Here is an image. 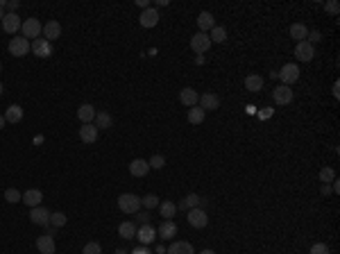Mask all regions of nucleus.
Segmentation results:
<instances>
[{
    "label": "nucleus",
    "mask_w": 340,
    "mask_h": 254,
    "mask_svg": "<svg viewBox=\"0 0 340 254\" xmlns=\"http://www.w3.org/2000/svg\"><path fill=\"white\" fill-rule=\"evenodd\" d=\"M118 209L123 214H136L138 209H141V197L134 195V193H123V195L118 197Z\"/></svg>",
    "instance_id": "obj_1"
},
{
    "label": "nucleus",
    "mask_w": 340,
    "mask_h": 254,
    "mask_svg": "<svg viewBox=\"0 0 340 254\" xmlns=\"http://www.w3.org/2000/svg\"><path fill=\"white\" fill-rule=\"evenodd\" d=\"M41 32H43V25L39 23V19H25L23 20V25H20V34H23L27 41L39 39Z\"/></svg>",
    "instance_id": "obj_2"
},
{
    "label": "nucleus",
    "mask_w": 340,
    "mask_h": 254,
    "mask_svg": "<svg viewBox=\"0 0 340 254\" xmlns=\"http://www.w3.org/2000/svg\"><path fill=\"white\" fill-rule=\"evenodd\" d=\"M30 50H32V41H27L25 37H12V41H9V55L25 57Z\"/></svg>",
    "instance_id": "obj_3"
},
{
    "label": "nucleus",
    "mask_w": 340,
    "mask_h": 254,
    "mask_svg": "<svg viewBox=\"0 0 340 254\" xmlns=\"http://www.w3.org/2000/svg\"><path fill=\"white\" fill-rule=\"evenodd\" d=\"M186 215H189V225L195 229H204L207 225H209V215H207V211L200 207L190 209V211H186Z\"/></svg>",
    "instance_id": "obj_4"
},
{
    "label": "nucleus",
    "mask_w": 340,
    "mask_h": 254,
    "mask_svg": "<svg viewBox=\"0 0 340 254\" xmlns=\"http://www.w3.org/2000/svg\"><path fill=\"white\" fill-rule=\"evenodd\" d=\"M277 78L282 79V84H286V86L295 84V82L300 79V66L297 64H286L282 71L277 73Z\"/></svg>",
    "instance_id": "obj_5"
},
{
    "label": "nucleus",
    "mask_w": 340,
    "mask_h": 254,
    "mask_svg": "<svg viewBox=\"0 0 340 254\" xmlns=\"http://www.w3.org/2000/svg\"><path fill=\"white\" fill-rule=\"evenodd\" d=\"M190 48H193V52H195V55H204V52L211 48L209 34H204V32L193 34V37H190Z\"/></svg>",
    "instance_id": "obj_6"
},
{
    "label": "nucleus",
    "mask_w": 340,
    "mask_h": 254,
    "mask_svg": "<svg viewBox=\"0 0 340 254\" xmlns=\"http://www.w3.org/2000/svg\"><path fill=\"white\" fill-rule=\"evenodd\" d=\"M136 238L141 245H152V243L157 241V229L152 227L150 222H145L141 229H136Z\"/></svg>",
    "instance_id": "obj_7"
},
{
    "label": "nucleus",
    "mask_w": 340,
    "mask_h": 254,
    "mask_svg": "<svg viewBox=\"0 0 340 254\" xmlns=\"http://www.w3.org/2000/svg\"><path fill=\"white\" fill-rule=\"evenodd\" d=\"M30 220H32L34 225H39V227H48V225H50V211H48L46 207H34L32 211H30Z\"/></svg>",
    "instance_id": "obj_8"
},
{
    "label": "nucleus",
    "mask_w": 340,
    "mask_h": 254,
    "mask_svg": "<svg viewBox=\"0 0 340 254\" xmlns=\"http://www.w3.org/2000/svg\"><path fill=\"white\" fill-rule=\"evenodd\" d=\"M98 134H100V130L93 123L82 125V127H79V141H82V143H86V145L95 143V141H98Z\"/></svg>",
    "instance_id": "obj_9"
},
{
    "label": "nucleus",
    "mask_w": 340,
    "mask_h": 254,
    "mask_svg": "<svg viewBox=\"0 0 340 254\" xmlns=\"http://www.w3.org/2000/svg\"><path fill=\"white\" fill-rule=\"evenodd\" d=\"M272 98H275L277 104H290L295 98V93L290 91V86L286 84H279L277 89H272Z\"/></svg>",
    "instance_id": "obj_10"
},
{
    "label": "nucleus",
    "mask_w": 340,
    "mask_h": 254,
    "mask_svg": "<svg viewBox=\"0 0 340 254\" xmlns=\"http://www.w3.org/2000/svg\"><path fill=\"white\" fill-rule=\"evenodd\" d=\"M20 25H23V20L19 19V14H9V12H7L5 16H2V30H5L7 34H16L20 30Z\"/></svg>",
    "instance_id": "obj_11"
},
{
    "label": "nucleus",
    "mask_w": 340,
    "mask_h": 254,
    "mask_svg": "<svg viewBox=\"0 0 340 254\" xmlns=\"http://www.w3.org/2000/svg\"><path fill=\"white\" fill-rule=\"evenodd\" d=\"M295 57L300 59V61H311V59L315 57V48L308 43V41H300L297 43V48H295Z\"/></svg>",
    "instance_id": "obj_12"
},
{
    "label": "nucleus",
    "mask_w": 340,
    "mask_h": 254,
    "mask_svg": "<svg viewBox=\"0 0 340 254\" xmlns=\"http://www.w3.org/2000/svg\"><path fill=\"white\" fill-rule=\"evenodd\" d=\"M138 23H141V27L150 30V27H154L159 23V12L152 9V7H148V9H143V14L138 16Z\"/></svg>",
    "instance_id": "obj_13"
},
{
    "label": "nucleus",
    "mask_w": 340,
    "mask_h": 254,
    "mask_svg": "<svg viewBox=\"0 0 340 254\" xmlns=\"http://www.w3.org/2000/svg\"><path fill=\"white\" fill-rule=\"evenodd\" d=\"M32 52L37 57H50V55H53V43L46 41L43 37H39V39L32 41Z\"/></svg>",
    "instance_id": "obj_14"
},
{
    "label": "nucleus",
    "mask_w": 340,
    "mask_h": 254,
    "mask_svg": "<svg viewBox=\"0 0 340 254\" xmlns=\"http://www.w3.org/2000/svg\"><path fill=\"white\" fill-rule=\"evenodd\" d=\"M95 107L93 104H89V102H84V104H79L77 107V118L82 120V125H89V123H93L95 120Z\"/></svg>",
    "instance_id": "obj_15"
},
{
    "label": "nucleus",
    "mask_w": 340,
    "mask_h": 254,
    "mask_svg": "<svg viewBox=\"0 0 340 254\" xmlns=\"http://www.w3.org/2000/svg\"><path fill=\"white\" fill-rule=\"evenodd\" d=\"M150 173V163L145 161V159H134L130 161V175L132 177H145Z\"/></svg>",
    "instance_id": "obj_16"
},
{
    "label": "nucleus",
    "mask_w": 340,
    "mask_h": 254,
    "mask_svg": "<svg viewBox=\"0 0 340 254\" xmlns=\"http://www.w3.org/2000/svg\"><path fill=\"white\" fill-rule=\"evenodd\" d=\"M197 27H200V32H211L213 27H216V19H213V14L211 12H200L197 16Z\"/></svg>",
    "instance_id": "obj_17"
},
{
    "label": "nucleus",
    "mask_w": 340,
    "mask_h": 254,
    "mask_svg": "<svg viewBox=\"0 0 340 254\" xmlns=\"http://www.w3.org/2000/svg\"><path fill=\"white\" fill-rule=\"evenodd\" d=\"M197 100H200V93H197L195 89H190V86H186V89H182V91H179V102L186 104L189 109H190V107H195Z\"/></svg>",
    "instance_id": "obj_18"
},
{
    "label": "nucleus",
    "mask_w": 340,
    "mask_h": 254,
    "mask_svg": "<svg viewBox=\"0 0 340 254\" xmlns=\"http://www.w3.org/2000/svg\"><path fill=\"white\" fill-rule=\"evenodd\" d=\"M197 104H200L204 111H211V109H218V107H220V98H218L216 93H202L200 100H197Z\"/></svg>",
    "instance_id": "obj_19"
},
{
    "label": "nucleus",
    "mask_w": 340,
    "mask_h": 254,
    "mask_svg": "<svg viewBox=\"0 0 340 254\" xmlns=\"http://www.w3.org/2000/svg\"><path fill=\"white\" fill-rule=\"evenodd\" d=\"M41 200H43V193H41L39 189H30L23 193V200H20V202H25L30 209H34V207H41Z\"/></svg>",
    "instance_id": "obj_20"
},
{
    "label": "nucleus",
    "mask_w": 340,
    "mask_h": 254,
    "mask_svg": "<svg viewBox=\"0 0 340 254\" xmlns=\"http://www.w3.org/2000/svg\"><path fill=\"white\" fill-rule=\"evenodd\" d=\"M43 39L46 41H55V39H59L61 37V25H59L57 20H48L46 25H43Z\"/></svg>",
    "instance_id": "obj_21"
},
{
    "label": "nucleus",
    "mask_w": 340,
    "mask_h": 254,
    "mask_svg": "<svg viewBox=\"0 0 340 254\" xmlns=\"http://www.w3.org/2000/svg\"><path fill=\"white\" fill-rule=\"evenodd\" d=\"M37 250H39L41 254H55V250H57V245H55V238L53 236H39L37 238Z\"/></svg>",
    "instance_id": "obj_22"
},
{
    "label": "nucleus",
    "mask_w": 340,
    "mask_h": 254,
    "mask_svg": "<svg viewBox=\"0 0 340 254\" xmlns=\"http://www.w3.org/2000/svg\"><path fill=\"white\" fill-rule=\"evenodd\" d=\"M166 254H195V250H193V245L189 241H175L166 250Z\"/></svg>",
    "instance_id": "obj_23"
},
{
    "label": "nucleus",
    "mask_w": 340,
    "mask_h": 254,
    "mask_svg": "<svg viewBox=\"0 0 340 254\" xmlns=\"http://www.w3.org/2000/svg\"><path fill=\"white\" fill-rule=\"evenodd\" d=\"M2 116H5V120L7 123H20V120H23V109H20L19 104H9V107H7L5 109V114H2Z\"/></svg>",
    "instance_id": "obj_24"
},
{
    "label": "nucleus",
    "mask_w": 340,
    "mask_h": 254,
    "mask_svg": "<svg viewBox=\"0 0 340 254\" xmlns=\"http://www.w3.org/2000/svg\"><path fill=\"white\" fill-rule=\"evenodd\" d=\"M157 236H161L164 241H168V238L177 236V225L172 220H164V222H161V227L157 229Z\"/></svg>",
    "instance_id": "obj_25"
},
{
    "label": "nucleus",
    "mask_w": 340,
    "mask_h": 254,
    "mask_svg": "<svg viewBox=\"0 0 340 254\" xmlns=\"http://www.w3.org/2000/svg\"><path fill=\"white\" fill-rule=\"evenodd\" d=\"M245 89H247L249 93H259L263 89V78L261 75H256V73L247 75V78H245Z\"/></svg>",
    "instance_id": "obj_26"
},
{
    "label": "nucleus",
    "mask_w": 340,
    "mask_h": 254,
    "mask_svg": "<svg viewBox=\"0 0 340 254\" xmlns=\"http://www.w3.org/2000/svg\"><path fill=\"white\" fill-rule=\"evenodd\" d=\"M200 200H202V197L197 195V193H189V195L184 197L182 202L177 204V209H179V211H190V209L200 207Z\"/></svg>",
    "instance_id": "obj_27"
},
{
    "label": "nucleus",
    "mask_w": 340,
    "mask_h": 254,
    "mask_svg": "<svg viewBox=\"0 0 340 254\" xmlns=\"http://www.w3.org/2000/svg\"><path fill=\"white\" fill-rule=\"evenodd\" d=\"M306 37H308V27L304 23H293L290 25V39H295L300 43V41H306Z\"/></svg>",
    "instance_id": "obj_28"
},
{
    "label": "nucleus",
    "mask_w": 340,
    "mask_h": 254,
    "mask_svg": "<svg viewBox=\"0 0 340 254\" xmlns=\"http://www.w3.org/2000/svg\"><path fill=\"white\" fill-rule=\"evenodd\" d=\"M204 118H207V111H204L200 104H195V107H190L189 109V123L190 125H202Z\"/></svg>",
    "instance_id": "obj_29"
},
{
    "label": "nucleus",
    "mask_w": 340,
    "mask_h": 254,
    "mask_svg": "<svg viewBox=\"0 0 340 254\" xmlns=\"http://www.w3.org/2000/svg\"><path fill=\"white\" fill-rule=\"evenodd\" d=\"M118 236L125 238V241L136 238V225H134V222H120V227H118Z\"/></svg>",
    "instance_id": "obj_30"
},
{
    "label": "nucleus",
    "mask_w": 340,
    "mask_h": 254,
    "mask_svg": "<svg viewBox=\"0 0 340 254\" xmlns=\"http://www.w3.org/2000/svg\"><path fill=\"white\" fill-rule=\"evenodd\" d=\"M112 123H113V118L109 116L107 111H98V114H95V120H93V125H95L98 130H109Z\"/></svg>",
    "instance_id": "obj_31"
},
{
    "label": "nucleus",
    "mask_w": 340,
    "mask_h": 254,
    "mask_svg": "<svg viewBox=\"0 0 340 254\" xmlns=\"http://www.w3.org/2000/svg\"><path fill=\"white\" fill-rule=\"evenodd\" d=\"M159 211H161V218L170 220V218L177 214V204L170 202V200H166V202H159Z\"/></svg>",
    "instance_id": "obj_32"
},
{
    "label": "nucleus",
    "mask_w": 340,
    "mask_h": 254,
    "mask_svg": "<svg viewBox=\"0 0 340 254\" xmlns=\"http://www.w3.org/2000/svg\"><path fill=\"white\" fill-rule=\"evenodd\" d=\"M209 39H211V43H213V41H216V43H223V41H227V30H225L223 25H216L211 30Z\"/></svg>",
    "instance_id": "obj_33"
},
{
    "label": "nucleus",
    "mask_w": 340,
    "mask_h": 254,
    "mask_svg": "<svg viewBox=\"0 0 340 254\" xmlns=\"http://www.w3.org/2000/svg\"><path fill=\"white\" fill-rule=\"evenodd\" d=\"M66 222H68L66 214H61V211H55V214H50V225H53L55 229H57V227H64Z\"/></svg>",
    "instance_id": "obj_34"
},
{
    "label": "nucleus",
    "mask_w": 340,
    "mask_h": 254,
    "mask_svg": "<svg viewBox=\"0 0 340 254\" xmlns=\"http://www.w3.org/2000/svg\"><path fill=\"white\" fill-rule=\"evenodd\" d=\"M5 200L9 204H16V202H20V200H23V193H20L19 189H7L5 191Z\"/></svg>",
    "instance_id": "obj_35"
},
{
    "label": "nucleus",
    "mask_w": 340,
    "mask_h": 254,
    "mask_svg": "<svg viewBox=\"0 0 340 254\" xmlns=\"http://www.w3.org/2000/svg\"><path fill=\"white\" fill-rule=\"evenodd\" d=\"M141 207H145V211H148V209H157L159 207V197L154 195V193L141 197Z\"/></svg>",
    "instance_id": "obj_36"
},
{
    "label": "nucleus",
    "mask_w": 340,
    "mask_h": 254,
    "mask_svg": "<svg viewBox=\"0 0 340 254\" xmlns=\"http://www.w3.org/2000/svg\"><path fill=\"white\" fill-rule=\"evenodd\" d=\"M320 179H322L324 184L334 182V179H336V170H334V168H329V166H324V168L320 170Z\"/></svg>",
    "instance_id": "obj_37"
},
{
    "label": "nucleus",
    "mask_w": 340,
    "mask_h": 254,
    "mask_svg": "<svg viewBox=\"0 0 340 254\" xmlns=\"http://www.w3.org/2000/svg\"><path fill=\"white\" fill-rule=\"evenodd\" d=\"M82 254H102V248H100V243L91 241V243H86V245H84Z\"/></svg>",
    "instance_id": "obj_38"
},
{
    "label": "nucleus",
    "mask_w": 340,
    "mask_h": 254,
    "mask_svg": "<svg viewBox=\"0 0 340 254\" xmlns=\"http://www.w3.org/2000/svg\"><path fill=\"white\" fill-rule=\"evenodd\" d=\"M308 254H329V245L327 243H313L311 250H308Z\"/></svg>",
    "instance_id": "obj_39"
},
{
    "label": "nucleus",
    "mask_w": 340,
    "mask_h": 254,
    "mask_svg": "<svg viewBox=\"0 0 340 254\" xmlns=\"http://www.w3.org/2000/svg\"><path fill=\"white\" fill-rule=\"evenodd\" d=\"M148 163H150V170L152 168H164V166H166V159H164V156H161V155H154V156H152V159H148Z\"/></svg>",
    "instance_id": "obj_40"
},
{
    "label": "nucleus",
    "mask_w": 340,
    "mask_h": 254,
    "mask_svg": "<svg viewBox=\"0 0 340 254\" xmlns=\"http://www.w3.org/2000/svg\"><path fill=\"white\" fill-rule=\"evenodd\" d=\"M324 9H327L329 14H334V16H336V14L340 12V5L336 2V0H331V2H327V5H324Z\"/></svg>",
    "instance_id": "obj_41"
},
{
    "label": "nucleus",
    "mask_w": 340,
    "mask_h": 254,
    "mask_svg": "<svg viewBox=\"0 0 340 254\" xmlns=\"http://www.w3.org/2000/svg\"><path fill=\"white\" fill-rule=\"evenodd\" d=\"M19 7H20L19 0H9V2H7V9H9V14H19Z\"/></svg>",
    "instance_id": "obj_42"
},
{
    "label": "nucleus",
    "mask_w": 340,
    "mask_h": 254,
    "mask_svg": "<svg viewBox=\"0 0 340 254\" xmlns=\"http://www.w3.org/2000/svg\"><path fill=\"white\" fill-rule=\"evenodd\" d=\"M322 37H320V32H308V37H306V41L308 43H311V46H313L315 41H320Z\"/></svg>",
    "instance_id": "obj_43"
},
{
    "label": "nucleus",
    "mask_w": 340,
    "mask_h": 254,
    "mask_svg": "<svg viewBox=\"0 0 340 254\" xmlns=\"http://www.w3.org/2000/svg\"><path fill=\"white\" fill-rule=\"evenodd\" d=\"M136 220H138V222H143V225H145V222L150 220V215H148V211H136Z\"/></svg>",
    "instance_id": "obj_44"
},
{
    "label": "nucleus",
    "mask_w": 340,
    "mask_h": 254,
    "mask_svg": "<svg viewBox=\"0 0 340 254\" xmlns=\"http://www.w3.org/2000/svg\"><path fill=\"white\" fill-rule=\"evenodd\" d=\"M132 254H152V252H150V248H148V245H138V248L134 250Z\"/></svg>",
    "instance_id": "obj_45"
},
{
    "label": "nucleus",
    "mask_w": 340,
    "mask_h": 254,
    "mask_svg": "<svg viewBox=\"0 0 340 254\" xmlns=\"http://www.w3.org/2000/svg\"><path fill=\"white\" fill-rule=\"evenodd\" d=\"M138 7H143V9H148V7H150V0H138Z\"/></svg>",
    "instance_id": "obj_46"
},
{
    "label": "nucleus",
    "mask_w": 340,
    "mask_h": 254,
    "mask_svg": "<svg viewBox=\"0 0 340 254\" xmlns=\"http://www.w3.org/2000/svg\"><path fill=\"white\" fill-rule=\"evenodd\" d=\"M322 193H324V195H329V193H331V189H329V184H324V186H322Z\"/></svg>",
    "instance_id": "obj_47"
},
{
    "label": "nucleus",
    "mask_w": 340,
    "mask_h": 254,
    "mask_svg": "<svg viewBox=\"0 0 340 254\" xmlns=\"http://www.w3.org/2000/svg\"><path fill=\"white\" fill-rule=\"evenodd\" d=\"M338 89H340V84H338V82H336V84H334V96H336V98H338V96H340V91H338Z\"/></svg>",
    "instance_id": "obj_48"
},
{
    "label": "nucleus",
    "mask_w": 340,
    "mask_h": 254,
    "mask_svg": "<svg viewBox=\"0 0 340 254\" xmlns=\"http://www.w3.org/2000/svg\"><path fill=\"white\" fill-rule=\"evenodd\" d=\"M7 125V120H5V116H0V130H2V127H5Z\"/></svg>",
    "instance_id": "obj_49"
},
{
    "label": "nucleus",
    "mask_w": 340,
    "mask_h": 254,
    "mask_svg": "<svg viewBox=\"0 0 340 254\" xmlns=\"http://www.w3.org/2000/svg\"><path fill=\"white\" fill-rule=\"evenodd\" d=\"M200 254H216V252H213V250H202Z\"/></svg>",
    "instance_id": "obj_50"
},
{
    "label": "nucleus",
    "mask_w": 340,
    "mask_h": 254,
    "mask_svg": "<svg viewBox=\"0 0 340 254\" xmlns=\"http://www.w3.org/2000/svg\"><path fill=\"white\" fill-rule=\"evenodd\" d=\"M113 254H127V252H125V250H116V252H113Z\"/></svg>",
    "instance_id": "obj_51"
},
{
    "label": "nucleus",
    "mask_w": 340,
    "mask_h": 254,
    "mask_svg": "<svg viewBox=\"0 0 340 254\" xmlns=\"http://www.w3.org/2000/svg\"><path fill=\"white\" fill-rule=\"evenodd\" d=\"M2 93H5V89H2V82H0V96H2Z\"/></svg>",
    "instance_id": "obj_52"
},
{
    "label": "nucleus",
    "mask_w": 340,
    "mask_h": 254,
    "mask_svg": "<svg viewBox=\"0 0 340 254\" xmlns=\"http://www.w3.org/2000/svg\"><path fill=\"white\" fill-rule=\"evenodd\" d=\"M2 16H5V12H2V9H0V23H2Z\"/></svg>",
    "instance_id": "obj_53"
},
{
    "label": "nucleus",
    "mask_w": 340,
    "mask_h": 254,
    "mask_svg": "<svg viewBox=\"0 0 340 254\" xmlns=\"http://www.w3.org/2000/svg\"><path fill=\"white\" fill-rule=\"evenodd\" d=\"M0 73H2V64H0Z\"/></svg>",
    "instance_id": "obj_54"
}]
</instances>
